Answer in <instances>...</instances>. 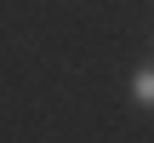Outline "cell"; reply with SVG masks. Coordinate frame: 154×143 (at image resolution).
<instances>
[{
	"instance_id": "1",
	"label": "cell",
	"mask_w": 154,
	"mask_h": 143,
	"mask_svg": "<svg viewBox=\"0 0 154 143\" xmlns=\"http://www.w3.org/2000/svg\"><path fill=\"white\" fill-rule=\"evenodd\" d=\"M131 103L154 115V63H149V69H131Z\"/></svg>"
}]
</instances>
